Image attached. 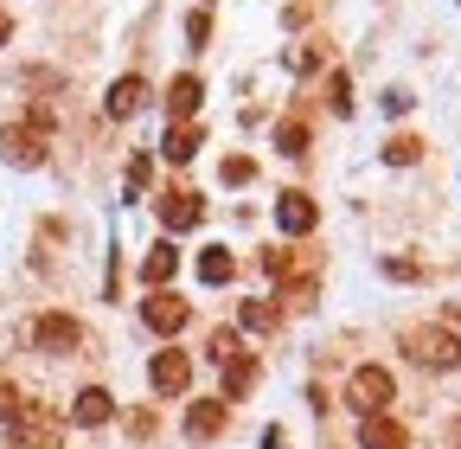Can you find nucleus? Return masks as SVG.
Returning a JSON list of instances; mask_svg holds the SVG:
<instances>
[{
	"label": "nucleus",
	"instance_id": "nucleus-1",
	"mask_svg": "<svg viewBox=\"0 0 461 449\" xmlns=\"http://www.w3.org/2000/svg\"><path fill=\"white\" fill-rule=\"evenodd\" d=\"M346 399H353V411H366V417H384V405L397 399V385H391L384 366H359L353 379H346Z\"/></svg>",
	"mask_w": 461,
	"mask_h": 449
},
{
	"label": "nucleus",
	"instance_id": "nucleus-2",
	"mask_svg": "<svg viewBox=\"0 0 461 449\" xmlns=\"http://www.w3.org/2000/svg\"><path fill=\"white\" fill-rule=\"evenodd\" d=\"M403 347H411V360H417V366H429V372H448V366H461V341H455L448 327H417Z\"/></svg>",
	"mask_w": 461,
	"mask_h": 449
},
{
	"label": "nucleus",
	"instance_id": "nucleus-3",
	"mask_svg": "<svg viewBox=\"0 0 461 449\" xmlns=\"http://www.w3.org/2000/svg\"><path fill=\"white\" fill-rule=\"evenodd\" d=\"M32 341H39L45 353H77L84 327H77L71 315H39V321H32Z\"/></svg>",
	"mask_w": 461,
	"mask_h": 449
},
{
	"label": "nucleus",
	"instance_id": "nucleus-4",
	"mask_svg": "<svg viewBox=\"0 0 461 449\" xmlns=\"http://www.w3.org/2000/svg\"><path fill=\"white\" fill-rule=\"evenodd\" d=\"M314 218H321V206H314L308 193H282V199H276V224H282L288 238H308Z\"/></svg>",
	"mask_w": 461,
	"mask_h": 449
},
{
	"label": "nucleus",
	"instance_id": "nucleus-5",
	"mask_svg": "<svg viewBox=\"0 0 461 449\" xmlns=\"http://www.w3.org/2000/svg\"><path fill=\"white\" fill-rule=\"evenodd\" d=\"M141 321H148L154 334H180V327H186V302L167 296V289H154V296L141 302Z\"/></svg>",
	"mask_w": 461,
	"mask_h": 449
},
{
	"label": "nucleus",
	"instance_id": "nucleus-6",
	"mask_svg": "<svg viewBox=\"0 0 461 449\" xmlns=\"http://www.w3.org/2000/svg\"><path fill=\"white\" fill-rule=\"evenodd\" d=\"M0 160L39 167V160H45V135H39V129H0Z\"/></svg>",
	"mask_w": 461,
	"mask_h": 449
},
{
	"label": "nucleus",
	"instance_id": "nucleus-7",
	"mask_svg": "<svg viewBox=\"0 0 461 449\" xmlns=\"http://www.w3.org/2000/svg\"><path fill=\"white\" fill-rule=\"evenodd\" d=\"M148 379H154V391H186V379H193V360H186L180 347H167V353H154Z\"/></svg>",
	"mask_w": 461,
	"mask_h": 449
},
{
	"label": "nucleus",
	"instance_id": "nucleus-8",
	"mask_svg": "<svg viewBox=\"0 0 461 449\" xmlns=\"http://www.w3.org/2000/svg\"><path fill=\"white\" fill-rule=\"evenodd\" d=\"M224 424H230L224 399H193V411H186V436H193V443H212Z\"/></svg>",
	"mask_w": 461,
	"mask_h": 449
},
{
	"label": "nucleus",
	"instance_id": "nucleus-9",
	"mask_svg": "<svg viewBox=\"0 0 461 449\" xmlns=\"http://www.w3.org/2000/svg\"><path fill=\"white\" fill-rule=\"evenodd\" d=\"M14 443H20V449H58V424L26 405V411L14 417Z\"/></svg>",
	"mask_w": 461,
	"mask_h": 449
},
{
	"label": "nucleus",
	"instance_id": "nucleus-10",
	"mask_svg": "<svg viewBox=\"0 0 461 449\" xmlns=\"http://www.w3.org/2000/svg\"><path fill=\"white\" fill-rule=\"evenodd\" d=\"M109 411H115V399L103 385H84L77 399H71V424H84V430H96V424H109Z\"/></svg>",
	"mask_w": 461,
	"mask_h": 449
},
{
	"label": "nucleus",
	"instance_id": "nucleus-11",
	"mask_svg": "<svg viewBox=\"0 0 461 449\" xmlns=\"http://www.w3.org/2000/svg\"><path fill=\"white\" fill-rule=\"evenodd\" d=\"M199 218H205V206H199L193 193H167V199H160V224H167V232H193Z\"/></svg>",
	"mask_w": 461,
	"mask_h": 449
},
{
	"label": "nucleus",
	"instance_id": "nucleus-12",
	"mask_svg": "<svg viewBox=\"0 0 461 449\" xmlns=\"http://www.w3.org/2000/svg\"><path fill=\"white\" fill-rule=\"evenodd\" d=\"M359 449H411V436H403L397 417H366L359 424Z\"/></svg>",
	"mask_w": 461,
	"mask_h": 449
},
{
	"label": "nucleus",
	"instance_id": "nucleus-13",
	"mask_svg": "<svg viewBox=\"0 0 461 449\" xmlns=\"http://www.w3.org/2000/svg\"><path fill=\"white\" fill-rule=\"evenodd\" d=\"M141 103H148V84H141V78H115V84H109V116H115V123H129Z\"/></svg>",
	"mask_w": 461,
	"mask_h": 449
},
{
	"label": "nucleus",
	"instance_id": "nucleus-14",
	"mask_svg": "<svg viewBox=\"0 0 461 449\" xmlns=\"http://www.w3.org/2000/svg\"><path fill=\"white\" fill-rule=\"evenodd\" d=\"M173 270H180V251H173V244H154V251L141 257V283L160 289V283H173Z\"/></svg>",
	"mask_w": 461,
	"mask_h": 449
},
{
	"label": "nucleus",
	"instance_id": "nucleus-15",
	"mask_svg": "<svg viewBox=\"0 0 461 449\" xmlns=\"http://www.w3.org/2000/svg\"><path fill=\"white\" fill-rule=\"evenodd\" d=\"M199 78H173V90H167V116L173 123H193V109H199Z\"/></svg>",
	"mask_w": 461,
	"mask_h": 449
},
{
	"label": "nucleus",
	"instance_id": "nucleus-16",
	"mask_svg": "<svg viewBox=\"0 0 461 449\" xmlns=\"http://www.w3.org/2000/svg\"><path fill=\"white\" fill-rule=\"evenodd\" d=\"M160 154H167V160H193V154H199V129H193V123H180V129H167Z\"/></svg>",
	"mask_w": 461,
	"mask_h": 449
},
{
	"label": "nucleus",
	"instance_id": "nucleus-17",
	"mask_svg": "<svg viewBox=\"0 0 461 449\" xmlns=\"http://www.w3.org/2000/svg\"><path fill=\"white\" fill-rule=\"evenodd\" d=\"M276 321H282L276 302H244V327H250V334H276Z\"/></svg>",
	"mask_w": 461,
	"mask_h": 449
},
{
	"label": "nucleus",
	"instance_id": "nucleus-18",
	"mask_svg": "<svg viewBox=\"0 0 461 449\" xmlns=\"http://www.w3.org/2000/svg\"><path fill=\"white\" fill-rule=\"evenodd\" d=\"M384 160H391V167H417V160H423V142H417V135H397V142L384 148Z\"/></svg>",
	"mask_w": 461,
	"mask_h": 449
},
{
	"label": "nucleus",
	"instance_id": "nucleus-19",
	"mask_svg": "<svg viewBox=\"0 0 461 449\" xmlns=\"http://www.w3.org/2000/svg\"><path fill=\"white\" fill-rule=\"evenodd\" d=\"M276 148L282 154H308V129L302 123H276Z\"/></svg>",
	"mask_w": 461,
	"mask_h": 449
},
{
	"label": "nucleus",
	"instance_id": "nucleus-20",
	"mask_svg": "<svg viewBox=\"0 0 461 449\" xmlns=\"http://www.w3.org/2000/svg\"><path fill=\"white\" fill-rule=\"evenodd\" d=\"M250 379H257V366H250V353H238L224 366V391H250Z\"/></svg>",
	"mask_w": 461,
	"mask_h": 449
},
{
	"label": "nucleus",
	"instance_id": "nucleus-21",
	"mask_svg": "<svg viewBox=\"0 0 461 449\" xmlns=\"http://www.w3.org/2000/svg\"><path fill=\"white\" fill-rule=\"evenodd\" d=\"M199 276H205V283H224V276H230V251H205L199 257Z\"/></svg>",
	"mask_w": 461,
	"mask_h": 449
},
{
	"label": "nucleus",
	"instance_id": "nucleus-22",
	"mask_svg": "<svg viewBox=\"0 0 461 449\" xmlns=\"http://www.w3.org/2000/svg\"><path fill=\"white\" fill-rule=\"evenodd\" d=\"M238 353H244V347H238V334H230V327H218V334H212V360H218V366H230Z\"/></svg>",
	"mask_w": 461,
	"mask_h": 449
},
{
	"label": "nucleus",
	"instance_id": "nucleus-23",
	"mask_svg": "<svg viewBox=\"0 0 461 449\" xmlns=\"http://www.w3.org/2000/svg\"><path fill=\"white\" fill-rule=\"evenodd\" d=\"M327 96H333V116H353V96H346V71L327 78Z\"/></svg>",
	"mask_w": 461,
	"mask_h": 449
},
{
	"label": "nucleus",
	"instance_id": "nucleus-24",
	"mask_svg": "<svg viewBox=\"0 0 461 449\" xmlns=\"http://www.w3.org/2000/svg\"><path fill=\"white\" fill-rule=\"evenodd\" d=\"M384 276H391V283H417V276H423V270H417L411 257H384Z\"/></svg>",
	"mask_w": 461,
	"mask_h": 449
},
{
	"label": "nucleus",
	"instance_id": "nucleus-25",
	"mask_svg": "<svg viewBox=\"0 0 461 449\" xmlns=\"http://www.w3.org/2000/svg\"><path fill=\"white\" fill-rule=\"evenodd\" d=\"M250 174H257V167H250V160H244V154H238V160H224V180H230V187H244V180H250Z\"/></svg>",
	"mask_w": 461,
	"mask_h": 449
},
{
	"label": "nucleus",
	"instance_id": "nucleus-26",
	"mask_svg": "<svg viewBox=\"0 0 461 449\" xmlns=\"http://www.w3.org/2000/svg\"><path fill=\"white\" fill-rule=\"evenodd\" d=\"M7 39H14V20H7V14H0V45H7Z\"/></svg>",
	"mask_w": 461,
	"mask_h": 449
}]
</instances>
